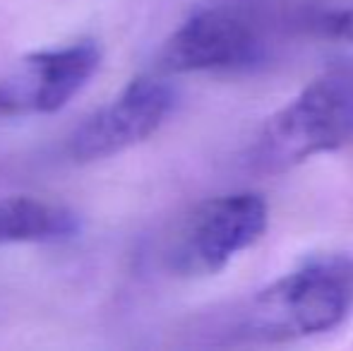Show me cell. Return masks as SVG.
Returning a JSON list of instances; mask_svg holds the SVG:
<instances>
[{"label": "cell", "mask_w": 353, "mask_h": 351, "mask_svg": "<svg viewBox=\"0 0 353 351\" xmlns=\"http://www.w3.org/2000/svg\"><path fill=\"white\" fill-rule=\"evenodd\" d=\"M99 66L101 46L94 39L29 53L17 75L0 80V118L58 113L89 85Z\"/></svg>", "instance_id": "cell-5"}, {"label": "cell", "mask_w": 353, "mask_h": 351, "mask_svg": "<svg viewBox=\"0 0 353 351\" xmlns=\"http://www.w3.org/2000/svg\"><path fill=\"white\" fill-rule=\"evenodd\" d=\"M262 61L255 29L231 10H195L159 51L161 72H236Z\"/></svg>", "instance_id": "cell-6"}, {"label": "cell", "mask_w": 353, "mask_h": 351, "mask_svg": "<svg viewBox=\"0 0 353 351\" xmlns=\"http://www.w3.org/2000/svg\"><path fill=\"white\" fill-rule=\"evenodd\" d=\"M270 226V205L257 192H231L200 202L168 250L176 274L195 279L221 272L238 253L257 243Z\"/></svg>", "instance_id": "cell-3"}, {"label": "cell", "mask_w": 353, "mask_h": 351, "mask_svg": "<svg viewBox=\"0 0 353 351\" xmlns=\"http://www.w3.org/2000/svg\"><path fill=\"white\" fill-rule=\"evenodd\" d=\"M353 313V255L303 260L257 291L243 313L241 334L252 342H293L339 328Z\"/></svg>", "instance_id": "cell-1"}, {"label": "cell", "mask_w": 353, "mask_h": 351, "mask_svg": "<svg viewBox=\"0 0 353 351\" xmlns=\"http://www.w3.org/2000/svg\"><path fill=\"white\" fill-rule=\"evenodd\" d=\"M317 32L332 41L353 43V5L344 10H332L317 19Z\"/></svg>", "instance_id": "cell-8"}, {"label": "cell", "mask_w": 353, "mask_h": 351, "mask_svg": "<svg viewBox=\"0 0 353 351\" xmlns=\"http://www.w3.org/2000/svg\"><path fill=\"white\" fill-rule=\"evenodd\" d=\"M79 229V217L65 205L27 195L0 197V245L61 243Z\"/></svg>", "instance_id": "cell-7"}, {"label": "cell", "mask_w": 353, "mask_h": 351, "mask_svg": "<svg viewBox=\"0 0 353 351\" xmlns=\"http://www.w3.org/2000/svg\"><path fill=\"white\" fill-rule=\"evenodd\" d=\"M346 145H353V72L334 68L262 126L252 142L250 164L262 174H281Z\"/></svg>", "instance_id": "cell-2"}, {"label": "cell", "mask_w": 353, "mask_h": 351, "mask_svg": "<svg viewBox=\"0 0 353 351\" xmlns=\"http://www.w3.org/2000/svg\"><path fill=\"white\" fill-rule=\"evenodd\" d=\"M176 103L178 92L171 82L152 75L137 77L72 132L68 152L79 164L121 154L149 140L168 121Z\"/></svg>", "instance_id": "cell-4"}]
</instances>
